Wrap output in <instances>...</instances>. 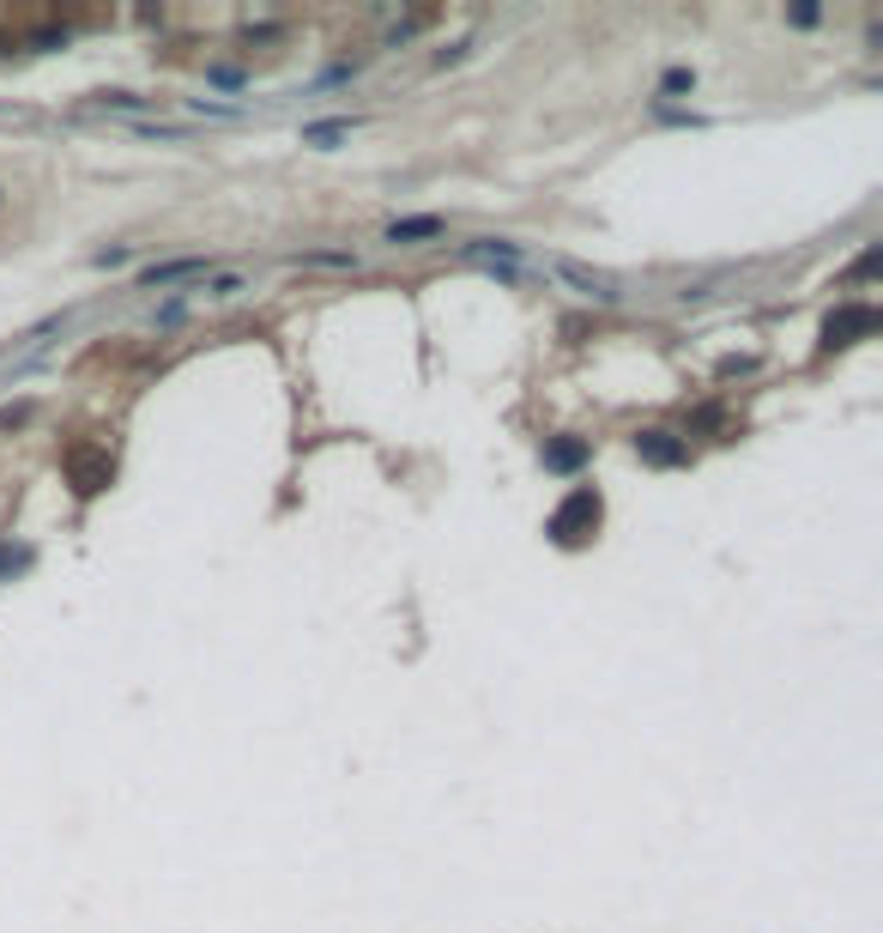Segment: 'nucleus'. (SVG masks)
Here are the masks:
<instances>
[{
    "label": "nucleus",
    "instance_id": "1",
    "mask_svg": "<svg viewBox=\"0 0 883 933\" xmlns=\"http://www.w3.org/2000/svg\"><path fill=\"white\" fill-rule=\"evenodd\" d=\"M539 267H545L551 279H563L575 298H593V303H617V298H624V285H617L611 273H599V267H587V261H569V255H545Z\"/></svg>",
    "mask_w": 883,
    "mask_h": 933
},
{
    "label": "nucleus",
    "instance_id": "2",
    "mask_svg": "<svg viewBox=\"0 0 883 933\" xmlns=\"http://www.w3.org/2000/svg\"><path fill=\"white\" fill-rule=\"evenodd\" d=\"M593 527H599V498H593V491H569V503L551 515V534H557L563 546H581Z\"/></svg>",
    "mask_w": 883,
    "mask_h": 933
},
{
    "label": "nucleus",
    "instance_id": "3",
    "mask_svg": "<svg viewBox=\"0 0 883 933\" xmlns=\"http://www.w3.org/2000/svg\"><path fill=\"white\" fill-rule=\"evenodd\" d=\"M871 328H878V310H871V303H853V310L829 316V346H847L853 334H871Z\"/></svg>",
    "mask_w": 883,
    "mask_h": 933
},
{
    "label": "nucleus",
    "instance_id": "4",
    "mask_svg": "<svg viewBox=\"0 0 883 933\" xmlns=\"http://www.w3.org/2000/svg\"><path fill=\"white\" fill-rule=\"evenodd\" d=\"M636 448H641V460H654V467H678V460L690 455V448L678 443L672 431H641V436H636Z\"/></svg>",
    "mask_w": 883,
    "mask_h": 933
},
{
    "label": "nucleus",
    "instance_id": "5",
    "mask_svg": "<svg viewBox=\"0 0 883 933\" xmlns=\"http://www.w3.org/2000/svg\"><path fill=\"white\" fill-rule=\"evenodd\" d=\"M412 237H442V219H400V224H388V243H412Z\"/></svg>",
    "mask_w": 883,
    "mask_h": 933
},
{
    "label": "nucleus",
    "instance_id": "6",
    "mask_svg": "<svg viewBox=\"0 0 883 933\" xmlns=\"http://www.w3.org/2000/svg\"><path fill=\"white\" fill-rule=\"evenodd\" d=\"M587 460V443H551L545 448V467H557V474H575Z\"/></svg>",
    "mask_w": 883,
    "mask_h": 933
},
{
    "label": "nucleus",
    "instance_id": "7",
    "mask_svg": "<svg viewBox=\"0 0 883 933\" xmlns=\"http://www.w3.org/2000/svg\"><path fill=\"white\" fill-rule=\"evenodd\" d=\"M207 261H164V267H145V279L140 285H169V279H188V273H200Z\"/></svg>",
    "mask_w": 883,
    "mask_h": 933
}]
</instances>
